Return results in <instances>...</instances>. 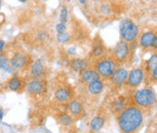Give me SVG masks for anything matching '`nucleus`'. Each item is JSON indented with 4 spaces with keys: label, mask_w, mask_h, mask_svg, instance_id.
Returning a JSON list of instances; mask_svg holds the SVG:
<instances>
[{
    "label": "nucleus",
    "mask_w": 157,
    "mask_h": 133,
    "mask_svg": "<svg viewBox=\"0 0 157 133\" xmlns=\"http://www.w3.org/2000/svg\"><path fill=\"white\" fill-rule=\"evenodd\" d=\"M147 114L140 108L133 104H127L116 118L121 132L134 133L140 131Z\"/></svg>",
    "instance_id": "obj_1"
},
{
    "label": "nucleus",
    "mask_w": 157,
    "mask_h": 133,
    "mask_svg": "<svg viewBox=\"0 0 157 133\" xmlns=\"http://www.w3.org/2000/svg\"><path fill=\"white\" fill-rule=\"evenodd\" d=\"M126 99L129 104H133L142 109L147 115L150 114L156 104V93L150 86L136 89L128 92Z\"/></svg>",
    "instance_id": "obj_2"
},
{
    "label": "nucleus",
    "mask_w": 157,
    "mask_h": 133,
    "mask_svg": "<svg viewBox=\"0 0 157 133\" xmlns=\"http://www.w3.org/2000/svg\"><path fill=\"white\" fill-rule=\"evenodd\" d=\"M136 45L137 44H129L121 40L115 45L109 54L120 66L127 65L134 60Z\"/></svg>",
    "instance_id": "obj_3"
},
{
    "label": "nucleus",
    "mask_w": 157,
    "mask_h": 133,
    "mask_svg": "<svg viewBox=\"0 0 157 133\" xmlns=\"http://www.w3.org/2000/svg\"><path fill=\"white\" fill-rule=\"evenodd\" d=\"M91 66L99 74L100 78L104 81H108L114 72L120 67V65L111 57L109 53L91 62Z\"/></svg>",
    "instance_id": "obj_4"
},
{
    "label": "nucleus",
    "mask_w": 157,
    "mask_h": 133,
    "mask_svg": "<svg viewBox=\"0 0 157 133\" xmlns=\"http://www.w3.org/2000/svg\"><path fill=\"white\" fill-rule=\"evenodd\" d=\"M119 33L121 40L129 44H136L140 35V30L138 25L131 19H123L119 23Z\"/></svg>",
    "instance_id": "obj_5"
},
{
    "label": "nucleus",
    "mask_w": 157,
    "mask_h": 133,
    "mask_svg": "<svg viewBox=\"0 0 157 133\" xmlns=\"http://www.w3.org/2000/svg\"><path fill=\"white\" fill-rule=\"evenodd\" d=\"M144 77H145V72L143 65L132 69L128 72L127 80L124 88L126 89L127 92L137 89L144 81Z\"/></svg>",
    "instance_id": "obj_6"
},
{
    "label": "nucleus",
    "mask_w": 157,
    "mask_h": 133,
    "mask_svg": "<svg viewBox=\"0 0 157 133\" xmlns=\"http://www.w3.org/2000/svg\"><path fill=\"white\" fill-rule=\"evenodd\" d=\"M9 61L15 71H24L27 69L29 70L33 63L31 56L24 51L14 52L11 57L9 58Z\"/></svg>",
    "instance_id": "obj_7"
},
{
    "label": "nucleus",
    "mask_w": 157,
    "mask_h": 133,
    "mask_svg": "<svg viewBox=\"0 0 157 133\" xmlns=\"http://www.w3.org/2000/svg\"><path fill=\"white\" fill-rule=\"evenodd\" d=\"M90 9L92 11V15L94 14L95 17H98V19L109 18L113 12L112 5L109 1H105V0L95 1Z\"/></svg>",
    "instance_id": "obj_8"
},
{
    "label": "nucleus",
    "mask_w": 157,
    "mask_h": 133,
    "mask_svg": "<svg viewBox=\"0 0 157 133\" xmlns=\"http://www.w3.org/2000/svg\"><path fill=\"white\" fill-rule=\"evenodd\" d=\"M67 111L76 119V121L82 119L86 116V108L84 101L74 97L67 103Z\"/></svg>",
    "instance_id": "obj_9"
},
{
    "label": "nucleus",
    "mask_w": 157,
    "mask_h": 133,
    "mask_svg": "<svg viewBox=\"0 0 157 133\" xmlns=\"http://www.w3.org/2000/svg\"><path fill=\"white\" fill-rule=\"evenodd\" d=\"M127 76H128L127 70L120 66L114 72V73L110 76L108 81L109 82L111 88L115 91H117L125 86L127 80Z\"/></svg>",
    "instance_id": "obj_10"
},
{
    "label": "nucleus",
    "mask_w": 157,
    "mask_h": 133,
    "mask_svg": "<svg viewBox=\"0 0 157 133\" xmlns=\"http://www.w3.org/2000/svg\"><path fill=\"white\" fill-rule=\"evenodd\" d=\"M26 92L33 97L43 96L47 92V83L45 80L31 79L25 86Z\"/></svg>",
    "instance_id": "obj_11"
},
{
    "label": "nucleus",
    "mask_w": 157,
    "mask_h": 133,
    "mask_svg": "<svg viewBox=\"0 0 157 133\" xmlns=\"http://www.w3.org/2000/svg\"><path fill=\"white\" fill-rule=\"evenodd\" d=\"M48 73V69L44 62L37 59L32 63L29 68V77L34 80H45Z\"/></svg>",
    "instance_id": "obj_12"
},
{
    "label": "nucleus",
    "mask_w": 157,
    "mask_h": 133,
    "mask_svg": "<svg viewBox=\"0 0 157 133\" xmlns=\"http://www.w3.org/2000/svg\"><path fill=\"white\" fill-rule=\"evenodd\" d=\"M54 99L61 104H67L75 97V92L70 85H62L55 89L53 92Z\"/></svg>",
    "instance_id": "obj_13"
},
{
    "label": "nucleus",
    "mask_w": 157,
    "mask_h": 133,
    "mask_svg": "<svg viewBox=\"0 0 157 133\" xmlns=\"http://www.w3.org/2000/svg\"><path fill=\"white\" fill-rule=\"evenodd\" d=\"M107 54H109V51L107 49L103 40L98 35L95 36L92 45H91L90 53V62H93L97 59H99Z\"/></svg>",
    "instance_id": "obj_14"
},
{
    "label": "nucleus",
    "mask_w": 157,
    "mask_h": 133,
    "mask_svg": "<svg viewBox=\"0 0 157 133\" xmlns=\"http://www.w3.org/2000/svg\"><path fill=\"white\" fill-rule=\"evenodd\" d=\"M108 111L106 110H99V111L95 115L90 121L89 128L91 132L100 131L106 125L108 119Z\"/></svg>",
    "instance_id": "obj_15"
},
{
    "label": "nucleus",
    "mask_w": 157,
    "mask_h": 133,
    "mask_svg": "<svg viewBox=\"0 0 157 133\" xmlns=\"http://www.w3.org/2000/svg\"><path fill=\"white\" fill-rule=\"evenodd\" d=\"M85 92L90 98H98L100 96L105 89V82L102 79H98L93 82L84 84Z\"/></svg>",
    "instance_id": "obj_16"
},
{
    "label": "nucleus",
    "mask_w": 157,
    "mask_h": 133,
    "mask_svg": "<svg viewBox=\"0 0 157 133\" xmlns=\"http://www.w3.org/2000/svg\"><path fill=\"white\" fill-rule=\"evenodd\" d=\"M156 36L157 30H155V29L147 30L144 33H140L138 40H137V45L143 51L150 50Z\"/></svg>",
    "instance_id": "obj_17"
},
{
    "label": "nucleus",
    "mask_w": 157,
    "mask_h": 133,
    "mask_svg": "<svg viewBox=\"0 0 157 133\" xmlns=\"http://www.w3.org/2000/svg\"><path fill=\"white\" fill-rule=\"evenodd\" d=\"M70 69L72 72L80 74L86 69L91 66V62L87 58H80V57H73L71 59L69 63Z\"/></svg>",
    "instance_id": "obj_18"
},
{
    "label": "nucleus",
    "mask_w": 157,
    "mask_h": 133,
    "mask_svg": "<svg viewBox=\"0 0 157 133\" xmlns=\"http://www.w3.org/2000/svg\"><path fill=\"white\" fill-rule=\"evenodd\" d=\"M26 83L25 82L24 78L19 75L12 76L6 83V88L14 92H21L25 90Z\"/></svg>",
    "instance_id": "obj_19"
},
{
    "label": "nucleus",
    "mask_w": 157,
    "mask_h": 133,
    "mask_svg": "<svg viewBox=\"0 0 157 133\" xmlns=\"http://www.w3.org/2000/svg\"><path fill=\"white\" fill-rule=\"evenodd\" d=\"M98 79H101V78L99 74L98 73V72L92 66L89 67L88 69H86L84 72H82L79 74V83H82L83 85L90 82H93Z\"/></svg>",
    "instance_id": "obj_20"
},
{
    "label": "nucleus",
    "mask_w": 157,
    "mask_h": 133,
    "mask_svg": "<svg viewBox=\"0 0 157 133\" xmlns=\"http://www.w3.org/2000/svg\"><path fill=\"white\" fill-rule=\"evenodd\" d=\"M128 104V101L126 97H119V98H117L115 100H112V102L110 103L109 109L110 111L115 115L117 116L119 112H121Z\"/></svg>",
    "instance_id": "obj_21"
},
{
    "label": "nucleus",
    "mask_w": 157,
    "mask_h": 133,
    "mask_svg": "<svg viewBox=\"0 0 157 133\" xmlns=\"http://www.w3.org/2000/svg\"><path fill=\"white\" fill-rule=\"evenodd\" d=\"M57 120L60 125H62L63 128H66V129L72 128L76 123V119L68 111H63L59 113L57 115Z\"/></svg>",
    "instance_id": "obj_22"
},
{
    "label": "nucleus",
    "mask_w": 157,
    "mask_h": 133,
    "mask_svg": "<svg viewBox=\"0 0 157 133\" xmlns=\"http://www.w3.org/2000/svg\"><path fill=\"white\" fill-rule=\"evenodd\" d=\"M0 71L8 73H13L15 72V69L11 65L10 61L7 58V54L5 52L0 53Z\"/></svg>",
    "instance_id": "obj_23"
},
{
    "label": "nucleus",
    "mask_w": 157,
    "mask_h": 133,
    "mask_svg": "<svg viewBox=\"0 0 157 133\" xmlns=\"http://www.w3.org/2000/svg\"><path fill=\"white\" fill-rule=\"evenodd\" d=\"M143 66L144 69L145 74L148 73L150 71H152L154 68L157 67V53H153L151 57L144 63Z\"/></svg>",
    "instance_id": "obj_24"
},
{
    "label": "nucleus",
    "mask_w": 157,
    "mask_h": 133,
    "mask_svg": "<svg viewBox=\"0 0 157 133\" xmlns=\"http://www.w3.org/2000/svg\"><path fill=\"white\" fill-rule=\"evenodd\" d=\"M144 81L148 85H157V67L145 74Z\"/></svg>",
    "instance_id": "obj_25"
},
{
    "label": "nucleus",
    "mask_w": 157,
    "mask_h": 133,
    "mask_svg": "<svg viewBox=\"0 0 157 133\" xmlns=\"http://www.w3.org/2000/svg\"><path fill=\"white\" fill-rule=\"evenodd\" d=\"M56 40L59 44L62 45H66L71 42L72 40V34L70 33H68L67 31L62 33H57L56 35Z\"/></svg>",
    "instance_id": "obj_26"
},
{
    "label": "nucleus",
    "mask_w": 157,
    "mask_h": 133,
    "mask_svg": "<svg viewBox=\"0 0 157 133\" xmlns=\"http://www.w3.org/2000/svg\"><path fill=\"white\" fill-rule=\"evenodd\" d=\"M49 37V33L45 29H39L35 33V39L38 43H44Z\"/></svg>",
    "instance_id": "obj_27"
},
{
    "label": "nucleus",
    "mask_w": 157,
    "mask_h": 133,
    "mask_svg": "<svg viewBox=\"0 0 157 133\" xmlns=\"http://www.w3.org/2000/svg\"><path fill=\"white\" fill-rule=\"evenodd\" d=\"M59 19H60V22H62L63 24H66V25L69 22V10H68L67 6H63L61 8Z\"/></svg>",
    "instance_id": "obj_28"
},
{
    "label": "nucleus",
    "mask_w": 157,
    "mask_h": 133,
    "mask_svg": "<svg viewBox=\"0 0 157 133\" xmlns=\"http://www.w3.org/2000/svg\"><path fill=\"white\" fill-rule=\"evenodd\" d=\"M55 31L56 33H62L67 31V25L66 24H63L62 22H59L58 24H56L55 25Z\"/></svg>",
    "instance_id": "obj_29"
},
{
    "label": "nucleus",
    "mask_w": 157,
    "mask_h": 133,
    "mask_svg": "<svg viewBox=\"0 0 157 133\" xmlns=\"http://www.w3.org/2000/svg\"><path fill=\"white\" fill-rule=\"evenodd\" d=\"M150 51H151L153 53H157V36L156 38H155V40L154 41V43H153L151 48H150Z\"/></svg>",
    "instance_id": "obj_30"
},
{
    "label": "nucleus",
    "mask_w": 157,
    "mask_h": 133,
    "mask_svg": "<svg viewBox=\"0 0 157 133\" xmlns=\"http://www.w3.org/2000/svg\"><path fill=\"white\" fill-rule=\"evenodd\" d=\"M5 47H6V42H5L4 40L0 39V53L4 52Z\"/></svg>",
    "instance_id": "obj_31"
},
{
    "label": "nucleus",
    "mask_w": 157,
    "mask_h": 133,
    "mask_svg": "<svg viewBox=\"0 0 157 133\" xmlns=\"http://www.w3.org/2000/svg\"><path fill=\"white\" fill-rule=\"evenodd\" d=\"M4 115H5V112H4V110L2 108H0V122L2 121L3 118H4Z\"/></svg>",
    "instance_id": "obj_32"
},
{
    "label": "nucleus",
    "mask_w": 157,
    "mask_h": 133,
    "mask_svg": "<svg viewBox=\"0 0 157 133\" xmlns=\"http://www.w3.org/2000/svg\"><path fill=\"white\" fill-rule=\"evenodd\" d=\"M78 3L81 6H86L87 5V0H78Z\"/></svg>",
    "instance_id": "obj_33"
},
{
    "label": "nucleus",
    "mask_w": 157,
    "mask_h": 133,
    "mask_svg": "<svg viewBox=\"0 0 157 133\" xmlns=\"http://www.w3.org/2000/svg\"><path fill=\"white\" fill-rule=\"evenodd\" d=\"M18 1H19V2H21V3H25L27 0H18Z\"/></svg>",
    "instance_id": "obj_34"
},
{
    "label": "nucleus",
    "mask_w": 157,
    "mask_h": 133,
    "mask_svg": "<svg viewBox=\"0 0 157 133\" xmlns=\"http://www.w3.org/2000/svg\"><path fill=\"white\" fill-rule=\"evenodd\" d=\"M1 6H2V0H0V8H1Z\"/></svg>",
    "instance_id": "obj_35"
},
{
    "label": "nucleus",
    "mask_w": 157,
    "mask_h": 133,
    "mask_svg": "<svg viewBox=\"0 0 157 133\" xmlns=\"http://www.w3.org/2000/svg\"><path fill=\"white\" fill-rule=\"evenodd\" d=\"M155 106H156V108H157V95H156V104H155Z\"/></svg>",
    "instance_id": "obj_36"
}]
</instances>
